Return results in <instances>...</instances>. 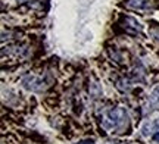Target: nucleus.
Here are the masks:
<instances>
[{
    "instance_id": "1",
    "label": "nucleus",
    "mask_w": 159,
    "mask_h": 144,
    "mask_svg": "<svg viewBox=\"0 0 159 144\" xmlns=\"http://www.w3.org/2000/svg\"><path fill=\"white\" fill-rule=\"evenodd\" d=\"M102 127L106 131L124 133L130 127V118L124 107H112L102 116Z\"/></svg>"
},
{
    "instance_id": "2",
    "label": "nucleus",
    "mask_w": 159,
    "mask_h": 144,
    "mask_svg": "<svg viewBox=\"0 0 159 144\" xmlns=\"http://www.w3.org/2000/svg\"><path fill=\"white\" fill-rule=\"evenodd\" d=\"M21 85H22L25 90H28V91H43V90L47 88L49 82H47L43 76L27 74V75H24L22 76Z\"/></svg>"
},
{
    "instance_id": "3",
    "label": "nucleus",
    "mask_w": 159,
    "mask_h": 144,
    "mask_svg": "<svg viewBox=\"0 0 159 144\" xmlns=\"http://www.w3.org/2000/svg\"><path fill=\"white\" fill-rule=\"evenodd\" d=\"M122 24H124V25H122L124 29L131 35H137L140 31H142V25H140V22H137L136 19L131 18V16L122 18Z\"/></svg>"
},
{
    "instance_id": "4",
    "label": "nucleus",
    "mask_w": 159,
    "mask_h": 144,
    "mask_svg": "<svg viewBox=\"0 0 159 144\" xmlns=\"http://www.w3.org/2000/svg\"><path fill=\"white\" fill-rule=\"evenodd\" d=\"M155 110H159V85H156L150 91L148 104H146V113H150V112H155Z\"/></svg>"
},
{
    "instance_id": "5",
    "label": "nucleus",
    "mask_w": 159,
    "mask_h": 144,
    "mask_svg": "<svg viewBox=\"0 0 159 144\" xmlns=\"http://www.w3.org/2000/svg\"><path fill=\"white\" fill-rule=\"evenodd\" d=\"M158 131H159V118H156V119H150V121H148L142 127V135L143 137H149V135L158 133Z\"/></svg>"
},
{
    "instance_id": "6",
    "label": "nucleus",
    "mask_w": 159,
    "mask_h": 144,
    "mask_svg": "<svg viewBox=\"0 0 159 144\" xmlns=\"http://www.w3.org/2000/svg\"><path fill=\"white\" fill-rule=\"evenodd\" d=\"M89 94H90L91 98H99L100 96H102V87H100V84H99V81L97 80H93L90 81V84H89Z\"/></svg>"
},
{
    "instance_id": "7",
    "label": "nucleus",
    "mask_w": 159,
    "mask_h": 144,
    "mask_svg": "<svg viewBox=\"0 0 159 144\" xmlns=\"http://www.w3.org/2000/svg\"><path fill=\"white\" fill-rule=\"evenodd\" d=\"M115 87L118 88L119 91L125 93V91H128V90L131 88V82H130V80H127L125 76H122V78H118V80H116Z\"/></svg>"
},
{
    "instance_id": "8",
    "label": "nucleus",
    "mask_w": 159,
    "mask_h": 144,
    "mask_svg": "<svg viewBox=\"0 0 159 144\" xmlns=\"http://www.w3.org/2000/svg\"><path fill=\"white\" fill-rule=\"evenodd\" d=\"M128 6L133 9H143L146 6V0H128Z\"/></svg>"
},
{
    "instance_id": "9",
    "label": "nucleus",
    "mask_w": 159,
    "mask_h": 144,
    "mask_svg": "<svg viewBox=\"0 0 159 144\" xmlns=\"http://www.w3.org/2000/svg\"><path fill=\"white\" fill-rule=\"evenodd\" d=\"M94 143H96L94 138H84V140H81V141H78L77 144H94Z\"/></svg>"
},
{
    "instance_id": "10",
    "label": "nucleus",
    "mask_w": 159,
    "mask_h": 144,
    "mask_svg": "<svg viewBox=\"0 0 159 144\" xmlns=\"http://www.w3.org/2000/svg\"><path fill=\"white\" fill-rule=\"evenodd\" d=\"M152 144H159V131L152 135Z\"/></svg>"
},
{
    "instance_id": "11",
    "label": "nucleus",
    "mask_w": 159,
    "mask_h": 144,
    "mask_svg": "<svg viewBox=\"0 0 159 144\" xmlns=\"http://www.w3.org/2000/svg\"><path fill=\"white\" fill-rule=\"evenodd\" d=\"M105 144H124V141H121V140H109Z\"/></svg>"
},
{
    "instance_id": "12",
    "label": "nucleus",
    "mask_w": 159,
    "mask_h": 144,
    "mask_svg": "<svg viewBox=\"0 0 159 144\" xmlns=\"http://www.w3.org/2000/svg\"><path fill=\"white\" fill-rule=\"evenodd\" d=\"M19 2H24V0H19Z\"/></svg>"
}]
</instances>
